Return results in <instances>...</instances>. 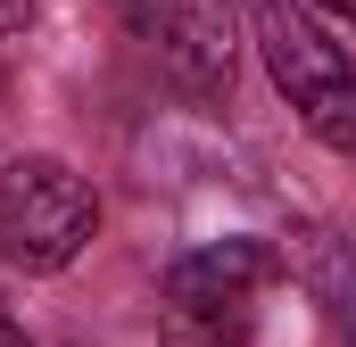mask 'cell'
Wrapping results in <instances>:
<instances>
[{
  "mask_svg": "<svg viewBox=\"0 0 356 347\" xmlns=\"http://www.w3.org/2000/svg\"><path fill=\"white\" fill-rule=\"evenodd\" d=\"M99 232V198L67 158H17L0 166V257L25 273H58Z\"/></svg>",
  "mask_w": 356,
  "mask_h": 347,
  "instance_id": "2",
  "label": "cell"
},
{
  "mask_svg": "<svg viewBox=\"0 0 356 347\" xmlns=\"http://www.w3.org/2000/svg\"><path fill=\"white\" fill-rule=\"evenodd\" d=\"M266 281H273V248L266 240H216L199 257H175V273H166V314H175L182 331H199L207 347H224V339L249 331Z\"/></svg>",
  "mask_w": 356,
  "mask_h": 347,
  "instance_id": "3",
  "label": "cell"
},
{
  "mask_svg": "<svg viewBox=\"0 0 356 347\" xmlns=\"http://www.w3.org/2000/svg\"><path fill=\"white\" fill-rule=\"evenodd\" d=\"M315 8H332L340 25H356V0H315Z\"/></svg>",
  "mask_w": 356,
  "mask_h": 347,
  "instance_id": "7",
  "label": "cell"
},
{
  "mask_svg": "<svg viewBox=\"0 0 356 347\" xmlns=\"http://www.w3.org/2000/svg\"><path fill=\"white\" fill-rule=\"evenodd\" d=\"M25 25H33V0H0V50L25 42Z\"/></svg>",
  "mask_w": 356,
  "mask_h": 347,
  "instance_id": "5",
  "label": "cell"
},
{
  "mask_svg": "<svg viewBox=\"0 0 356 347\" xmlns=\"http://www.w3.org/2000/svg\"><path fill=\"white\" fill-rule=\"evenodd\" d=\"M141 25L191 91L232 83V0H141Z\"/></svg>",
  "mask_w": 356,
  "mask_h": 347,
  "instance_id": "4",
  "label": "cell"
},
{
  "mask_svg": "<svg viewBox=\"0 0 356 347\" xmlns=\"http://www.w3.org/2000/svg\"><path fill=\"white\" fill-rule=\"evenodd\" d=\"M257 50H266V75L282 83V99L298 108V124L332 158H356V67L307 17V0H257Z\"/></svg>",
  "mask_w": 356,
  "mask_h": 347,
  "instance_id": "1",
  "label": "cell"
},
{
  "mask_svg": "<svg viewBox=\"0 0 356 347\" xmlns=\"http://www.w3.org/2000/svg\"><path fill=\"white\" fill-rule=\"evenodd\" d=\"M0 347H33L25 331H17V314H8V306H0Z\"/></svg>",
  "mask_w": 356,
  "mask_h": 347,
  "instance_id": "6",
  "label": "cell"
}]
</instances>
